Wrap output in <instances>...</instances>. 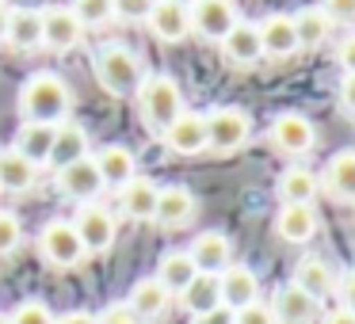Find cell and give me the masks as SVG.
Wrapping results in <instances>:
<instances>
[{
    "instance_id": "74e56055",
    "label": "cell",
    "mask_w": 355,
    "mask_h": 324,
    "mask_svg": "<svg viewBox=\"0 0 355 324\" xmlns=\"http://www.w3.org/2000/svg\"><path fill=\"white\" fill-rule=\"evenodd\" d=\"M233 324H275V316L263 301H252L245 309H233Z\"/></svg>"
},
{
    "instance_id": "8fae6325",
    "label": "cell",
    "mask_w": 355,
    "mask_h": 324,
    "mask_svg": "<svg viewBox=\"0 0 355 324\" xmlns=\"http://www.w3.org/2000/svg\"><path fill=\"white\" fill-rule=\"evenodd\" d=\"M85 39V27L77 24L65 4H50L42 8V50H54V54H69V50L80 46Z\"/></svg>"
},
{
    "instance_id": "ffe728a7",
    "label": "cell",
    "mask_w": 355,
    "mask_h": 324,
    "mask_svg": "<svg viewBox=\"0 0 355 324\" xmlns=\"http://www.w3.org/2000/svg\"><path fill=\"white\" fill-rule=\"evenodd\" d=\"M222 57L230 65H237V69H252V65L263 62V50H260V35H256V24H245V19H237L233 24V31L225 35L222 42Z\"/></svg>"
},
{
    "instance_id": "7dc6e473",
    "label": "cell",
    "mask_w": 355,
    "mask_h": 324,
    "mask_svg": "<svg viewBox=\"0 0 355 324\" xmlns=\"http://www.w3.org/2000/svg\"><path fill=\"white\" fill-rule=\"evenodd\" d=\"M0 324H8V316H0Z\"/></svg>"
},
{
    "instance_id": "277c9868",
    "label": "cell",
    "mask_w": 355,
    "mask_h": 324,
    "mask_svg": "<svg viewBox=\"0 0 355 324\" xmlns=\"http://www.w3.org/2000/svg\"><path fill=\"white\" fill-rule=\"evenodd\" d=\"M202 118H207V149H214L222 156L245 149L248 138H252V118L241 107H214Z\"/></svg>"
},
{
    "instance_id": "f6af8a7d",
    "label": "cell",
    "mask_w": 355,
    "mask_h": 324,
    "mask_svg": "<svg viewBox=\"0 0 355 324\" xmlns=\"http://www.w3.org/2000/svg\"><path fill=\"white\" fill-rule=\"evenodd\" d=\"M321 324H355V313H347V309L340 305V309H332V313H324Z\"/></svg>"
},
{
    "instance_id": "7402d4cb",
    "label": "cell",
    "mask_w": 355,
    "mask_h": 324,
    "mask_svg": "<svg viewBox=\"0 0 355 324\" xmlns=\"http://www.w3.org/2000/svg\"><path fill=\"white\" fill-rule=\"evenodd\" d=\"M321 191L336 202H355V149H344V153L329 156L324 172L317 176Z\"/></svg>"
},
{
    "instance_id": "83f0119b",
    "label": "cell",
    "mask_w": 355,
    "mask_h": 324,
    "mask_svg": "<svg viewBox=\"0 0 355 324\" xmlns=\"http://www.w3.org/2000/svg\"><path fill=\"white\" fill-rule=\"evenodd\" d=\"M39 172L31 161H24V156L16 153V149H4L0 153V191L8 195H27L39 187Z\"/></svg>"
},
{
    "instance_id": "52a82bcc",
    "label": "cell",
    "mask_w": 355,
    "mask_h": 324,
    "mask_svg": "<svg viewBox=\"0 0 355 324\" xmlns=\"http://www.w3.org/2000/svg\"><path fill=\"white\" fill-rule=\"evenodd\" d=\"M268 141H271V149L283 153V156H306L309 149L317 145V130L302 111H283V115L271 118Z\"/></svg>"
},
{
    "instance_id": "ab89813d",
    "label": "cell",
    "mask_w": 355,
    "mask_h": 324,
    "mask_svg": "<svg viewBox=\"0 0 355 324\" xmlns=\"http://www.w3.org/2000/svg\"><path fill=\"white\" fill-rule=\"evenodd\" d=\"M336 290H340V305L347 313H355V267L344 271V278H336Z\"/></svg>"
},
{
    "instance_id": "5b68a950",
    "label": "cell",
    "mask_w": 355,
    "mask_h": 324,
    "mask_svg": "<svg viewBox=\"0 0 355 324\" xmlns=\"http://www.w3.org/2000/svg\"><path fill=\"white\" fill-rule=\"evenodd\" d=\"M39 255L58 271H69V267H80L85 263V248H80V237L73 229V222L65 217H54V222L42 225L39 233Z\"/></svg>"
},
{
    "instance_id": "7bdbcfd3",
    "label": "cell",
    "mask_w": 355,
    "mask_h": 324,
    "mask_svg": "<svg viewBox=\"0 0 355 324\" xmlns=\"http://www.w3.org/2000/svg\"><path fill=\"white\" fill-rule=\"evenodd\" d=\"M191 324H233V309L218 305V309H210V313H202V316H191Z\"/></svg>"
},
{
    "instance_id": "9c48e42d",
    "label": "cell",
    "mask_w": 355,
    "mask_h": 324,
    "mask_svg": "<svg viewBox=\"0 0 355 324\" xmlns=\"http://www.w3.org/2000/svg\"><path fill=\"white\" fill-rule=\"evenodd\" d=\"M187 16H191V35H199L207 42H222L241 19L233 0H191Z\"/></svg>"
},
{
    "instance_id": "681fc988",
    "label": "cell",
    "mask_w": 355,
    "mask_h": 324,
    "mask_svg": "<svg viewBox=\"0 0 355 324\" xmlns=\"http://www.w3.org/2000/svg\"><path fill=\"white\" fill-rule=\"evenodd\" d=\"M352 206H355V202H352Z\"/></svg>"
},
{
    "instance_id": "f546056e",
    "label": "cell",
    "mask_w": 355,
    "mask_h": 324,
    "mask_svg": "<svg viewBox=\"0 0 355 324\" xmlns=\"http://www.w3.org/2000/svg\"><path fill=\"white\" fill-rule=\"evenodd\" d=\"M195 275H199V271H195V263H191V255H187V252H164L161 263H157V275L153 278L172 294V298H180V294L191 286Z\"/></svg>"
},
{
    "instance_id": "c3c4849f",
    "label": "cell",
    "mask_w": 355,
    "mask_h": 324,
    "mask_svg": "<svg viewBox=\"0 0 355 324\" xmlns=\"http://www.w3.org/2000/svg\"><path fill=\"white\" fill-rule=\"evenodd\" d=\"M176 4H191V0H176Z\"/></svg>"
},
{
    "instance_id": "5bb4252c",
    "label": "cell",
    "mask_w": 355,
    "mask_h": 324,
    "mask_svg": "<svg viewBox=\"0 0 355 324\" xmlns=\"http://www.w3.org/2000/svg\"><path fill=\"white\" fill-rule=\"evenodd\" d=\"M195 217H199V199H195L187 187H180V183L161 187L157 210H153V222L161 225V229H187Z\"/></svg>"
},
{
    "instance_id": "1f68e13d",
    "label": "cell",
    "mask_w": 355,
    "mask_h": 324,
    "mask_svg": "<svg viewBox=\"0 0 355 324\" xmlns=\"http://www.w3.org/2000/svg\"><path fill=\"white\" fill-rule=\"evenodd\" d=\"M180 305L187 309L191 316H202L210 309L222 305V290H218V275H195L191 286L180 294Z\"/></svg>"
},
{
    "instance_id": "603a6c76",
    "label": "cell",
    "mask_w": 355,
    "mask_h": 324,
    "mask_svg": "<svg viewBox=\"0 0 355 324\" xmlns=\"http://www.w3.org/2000/svg\"><path fill=\"white\" fill-rule=\"evenodd\" d=\"M291 282L298 286L302 294H309L313 301H324L332 290H336V271L321 260V255H306V260L294 263V275Z\"/></svg>"
},
{
    "instance_id": "d6a6232c",
    "label": "cell",
    "mask_w": 355,
    "mask_h": 324,
    "mask_svg": "<svg viewBox=\"0 0 355 324\" xmlns=\"http://www.w3.org/2000/svg\"><path fill=\"white\" fill-rule=\"evenodd\" d=\"M69 12L77 16L80 27H107V24H115V4H111V0H73Z\"/></svg>"
},
{
    "instance_id": "7a4b0ae2",
    "label": "cell",
    "mask_w": 355,
    "mask_h": 324,
    "mask_svg": "<svg viewBox=\"0 0 355 324\" xmlns=\"http://www.w3.org/2000/svg\"><path fill=\"white\" fill-rule=\"evenodd\" d=\"M134 100H138V115H141V123H146V130L157 134V138H161V134L176 123L180 111H184V92H180V84L168 73L146 77L141 88L134 92Z\"/></svg>"
},
{
    "instance_id": "484cf974",
    "label": "cell",
    "mask_w": 355,
    "mask_h": 324,
    "mask_svg": "<svg viewBox=\"0 0 355 324\" xmlns=\"http://www.w3.org/2000/svg\"><path fill=\"white\" fill-rule=\"evenodd\" d=\"M12 50L31 54L42 46V12L39 8H12L8 12V35H4Z\"/></svg>"
},
{
    "instance_id": "bcb514c9",
    "label": "cell",
    "mask_w": 355,
    "mask_h": 324,
    "mask_svg": "<svg viewBox=\"0 0 355 324\" xmlns=\"http://www.w3.org/2000/svg\"><path fill=\"white\" fill-rule=\"evenodd\" d=\"M8 4H4V0H0V42H4V35H8Z\"/></svg>"
},
{
    "instance_id": "8d00e7d4",
    "label": "cell",
    "mask_w": 355,
    "mask_h": 324,
    "mask_svg": "<svg viewBox=\"0 0 355 324\" xmlns=\"http://www.w3.org/2000/svg\"><path fill=\"white\" fill-rule=\"evenodd\" d=\"M317 8L329 16L332 27H355V0H321Z\"/></svg>"
},
{
    "instance_id": "f35d334b",
    "label": "cell",
    "mask_w": 355,
    "mask_h": 324,
    "mask_svg": "<svg viewBox=\"0 0 355 324\" xmlns=\"http://www.w3.org/2000/svg\"><path fill=\"white\" fill-rule=\"evenodd\" d=\"M336 107L344 111L347 118H355V73H344L336 84Z\"/></svg>"
},
{
    "instance_id": "836d02e7",
    "label": "cell",
    "mask_w": 355,
    "mask_h": 324,
    "mask_svg": "<svg viewBox=\"0 0 355 324\" xmlns=\"http://www.w3.org/2000/svg\"><path fill=\"white\" fill-rule=\"evenodd\" d=\"M8 324H54V313H50V305H46V301L27 298V301H19V305L12 309Z\"/></svg>"
},
{
    "instance_id": "9a60e30c",
    "label": "cell",
    "mask_w": 355,
    "mask_h": 324,
    "mask_svg": "<svg viewBox=\"0 0 355 324\" xmlns=\"http://www.w3.org/2000/svg\"><path fill=\"white\" fill-rule=\"evenodd\" d=\"M256 35H260V50L271 62H286V57L298 54V35H294V19L286 12H271L256 24Z\"/></svg>"
},
{
    "instance_id": "4316f807",
    "label": "cell",
    "mask_w": 355,
    "mask_h": 324,
    "mask_svg": "<svg viewBox=\"0 0 355 324\" xmlns=\"http://www.w3.org/2000/svg\"><path fill=\"white\" fill-rule=\"evenodd\" d=\"M317 210L313 206H279L275 214V237L286 244H306L317 237Z\"/></svg>"
},
{
    "instance_id": "d4e9b609",
    "label": "cell",
    "mask_w": 355,
    "mask_h": 324,
    "mask_svg": "<svg viewBox=\"0 0 355 324\" xmlns=\"http://www.w3.org/2000/svg\"><path fill=\"white\" fill-rule=\"evenodd\" d=\"M321 195V183H317V176L309 168H286L283 176H279L275 183V199L279 206H313V199Z\"/></svg>"
},
{
    "instance_id": "e575fe53",
    "label": "cell",
    "mask_w": 355,
    "mask_h": 324,
    "mask_svg": "<svg viewBox=\"0 0 355 324\" xmlns=\"http://www.w3.org/2000/svg\"><path fill=\"white\" fill-rule=\"evenodd\" d=\"M19 244H24V222L8 210H0V260H8Z\"/></svg>"
},
{
    "instance_id": "60d3db41",
    "label": "cell",
    "mask_w": 355,
    "mask_h": 324,
    "mask_svg": "<svg viewBox=\"0 0 355 324\" xmlns=\"http://www.w3.org/2000/svg\"><path fill=\"white\" fill-rule=\"evenodd\" d=\"M96 324H138V316H134L126 305H107L100 316H96Z\"/></svg>"
},
{
    "instance_id": "2e32d148",
    "label": "cell",
    "mask_w": 355,
    "mask_h": 324,
    "mask_svg": "<svg viewBox=\"0 0 355 324\" xmlns=\"http://www.w3.org/2000/svg\"><path fill=\"white\" fill-rule=\"evenodd\" d=\"M85 156H92V141H88V130L80 123H73V118H65V123L54 126V145H50V161L46 168H65V164H77L85 161Z\"/></svg>"
},
{
    "instance_id": "f1b7e54d",
    "label": "cell",
    "mask_w": 355,
    "mask_h": 324,
    "mask_svg": "<svg viewBox=\"0 0 355 324\" xmlns=\"http://www.w3.org/2000/svg\"><path fill=\"white\" fill-rule=\"evenodd\" d=\"M50 145H54V126H46V123H24L16 130V141H12V149L24 161H31L35 168H46Z\"/></svg>"
},
{
    "instance_id": "3957f363",
    "label": "cell",
    "mask_w": 355,
    "mask_h": 324,
    "mask_svg": "<svg viewBox=\"0 0 355 324\" xmlns=\"http://www.w3.org/2000/svg\"><path fill=\"white\" fill-rule=\"evenodd\" d=\"M92 73H96V84L107 96H119V100L134 96L146 80V65L130 46H103L92 57Z\"/></svg>"
},
{
    "instance_id": "4fadbf2b",
    "label": "cell",
    "mask_w": 355,
    "mask_h": 324,
    "mask_svg": "<svg viewBox=\"0 0 355 324\" xmlns=\"http://www.w3.org/2000/svg\"><path fill=\"white\" fill-rule=\"evenodd\" d=\"M187 255H191V263H195L199 275H222V271L233 263V240L225 237L222 229H202L199 237L191 240Z\"/></svg>"
},
{
    "instance_id": "44dd1931",
    "label": "cell",
    "mask_w": 355,
    "mask_h": 324,
    "mask_svg": "<svg viewBox=\"0 0 355 324\" xmlns=\"http://www.w3.org/2000/svg\"><path fill=\"white\" fill-rule=\"evenodd\" d=\"M92 164H96V172H100L103 187H111V191L126 187L138 176V156L126 145H103L100 153H92Z\"/></svg>"
},
{
    "instance_id": "ba28073f",
    "label": "cell",
    "mask_w": 355,
    "mask_h": 324,
    "mask_svg": "<svg viewBox=\"0 0 355 324\" xmlns=\"http://www.w3.org/2000/svg\"><path fill=\"white\" fill-rule=\"evenodd\" d=\"M54 187H58V195H62L65 202H77V206L100 202V195L107 191V187H103V179H100V172H96V164H92V156L58 168L54 172Z\"/></svg>"
},
{
    "instance_id": "4dcf8cb0",
    "label": "cell",
    "mask_w": 355,
    "mask_h": 324,
    "mask_svg": "<svg viewBox=\"0 0 355 324\" xmlns=\"http://www.w3.org/2000/svg\"><path fill=\"white\" fill-rule=\"evenodd\" d=\"M291 19H294V35H298V50H321L324 42H329L332 24L317 4L313 8H298Z\"/></svg>"
},
{
    "instance_id": "d6986e66",
    "label": "cell",
    "mask_w": 355,
    "mask_h": 324,
    "mask_svg": "<svg viewBox=\"0 0 355 324\" xmlns=\"http://www.w3.org/2000/svg\"><path fill=\"white\" fill-rule=\"evenodd\" d=\"M149 35L157 42H184L191 35V16H187V4H176V0H157L153 12L146 19Z\"/></svg>"
},
{
    "instance_id": "cb8c5ba5",
    "label": "cell",
    "mask_w": 355,
    "mask_h": 324,
    "mask_svg": "<svg viewBox=\"0 0 355 324\" xmlns=\"http://www.w3.org/2000/svg\"><path fill=\"white\" fill-rule=\"evenodd\" d=\"M157 195H161V187L149 176H134L126 187H119V210H123V217H130V222H153Z\"/></svg>"
},
{
    "instance_id": "e0dca14e",
    "label": "cell",
    "mask_w": 355,
    "mask_h": 324,
    "mask_svg": "<svg viewBox=\"0 0 355 324\" xmlns=\"http://www.w3.org/2000/svg\"><path fill=\"white\" fill-rule=\"evenodd\" d=\"M123 305L138 316V324H157V321H164V313H168L172 294L149 275V278H138V282L130 286V298H126Z\"/></svg>"
},
{
    "instance_id": "7c38bea8",
    "label": "cell",
    "mask_w": 355,
    "mask_h": 324,
    "mask_svg": "<svg viewBox=\"0 0 355 324\" xmlns=\"http://www.w3.org/2000/svg\"><path fill=\"white\" fill-rule=\"evenodd\" d=\"M275 324H317L321 321V301H313L309 294H302L294 282L279 286L268 301Z\"/></svg>"
},
{
    "instance_id": "d590c367",
    "label": "cell",
    "mask_w": 355,
    "mask_h": 324,
    "mask_svg": "<svg viewBox=\"0 0 355 324\" xmlns=\"http://www.w3.org/2000/svg\"><path fill=\"white\" fill-rule=\"evenodd\" d=\"M111 4H115V19H123V24H146L157 0H111Z\"/></svg>"
},
{
    "instance_id": "ee69618b",
    "label": "cell",
    "mask_w": 355,
    "mask_h": 324,
    "mask_svg": "<svg viewBox=\"0 0 355 324\" xmlns=\"http://www.w3.org/2000/svg\"><path fill=\"white\" fill-rule=\"evenodd\" d=\"M54 324H96V316L85 313V309H69V313L54 316Z\"/></svg>"
},
{
    "instance_id": "30bf717a",
    "label": "cell",
    "mask_w": 355,
    "mask_h": 324,
    "mask_svg": "<svg viewBox=\"0 0 355 324\" xmlns=\"http://www.w3.org/2000/svg\"><path fill=\"white\" fill-rule=\"evenodd\" d=\"M164 149L176 156H199L207 153V118H202V111H180L176 123L168 126V130L161 134Z\"/></svg>"
},
{
    "instance_id": "b9f144b4",
    "label": "cell",
    "mask_w": 355,
    "mask_h": 324,
    "mask_svg": "<svg viewBox=\"0 0 355 324\" xmlns=\"http://www.w3.org/2000/svg\"><path fill=\"white\" fill-rule=\"evenodd\" d=\"M336 65L344 73H355V35H347V39L336 46Z\"/></svg>"
},
{
    "instance_id": "ac0fdd59",
    "label": "cell",
    "mask_w": 355,
    "mask_h": 324,
    "mask_svg": "<svg viewBox=\"0 0 355 324\" xmlns=\"http://www.w3.org/2000/svg\"><path fill=\"white\" fill-rule=\"evenodd\" d=\"M218 290H222V305L225 309H245L252 301H260V275L245 263H230L218 275Z\"/></svg>"
},
{
    "instance_id": "8992f818",
    "label": "cell",
    "mask_w": 355,
    "mask_h": 324,
    "mask_svg": "<svg viewBox=\"0 0 355 324\" xmlns=\"http://www.w3.org/2000/svg\"><path fill=\"white\" fill-rule=\"evenodd\" d=\"M73 229H77V237H80L85 255L111 252V244H115V237H119V222H115V214H111L103 202H88V206H80L77 217H73Z\"/></svg>"
},
{
    "instance_id": "6da1fadb",
    "label": "cell",
    "mask_w": 355,
    "mask_h": 324,
    "mask_svg": "<svg viewBox=\"0 0 355 324\" xmlns=\"http://www.w3.org/2000/svg\"><path fill=\"white\" fill-rule=\"evenodd\" d=\"M73 111V92L58 73H31L19 88V115L24 123H46L58 126Z\"/></svg>"
}]
</instances>
